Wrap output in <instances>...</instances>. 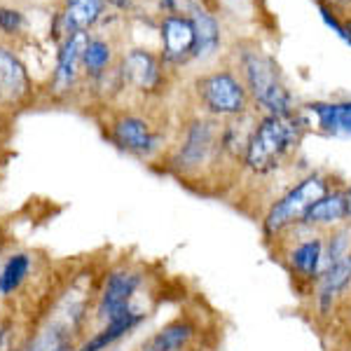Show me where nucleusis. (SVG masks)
Here are the masks:
<instances>
[{"mask_svg": "<svg viewBox=\"0 0 351 351\" xmlns=\"http://www.w3.org/2000/svg\"><path fill=\"white\" fill-rule=\"evenodd\" d=\"M148 319V314H145L143 309H132L127 311V314L117 316V319L108 321V324H101L99 330L94 332L92 337H87L82 344H77L73 351H108L110 347H115L120 339H124L127 335H132V332L138 328L143 321Z\"/></svg>", "mask_w": 351, "mask_h": 351, "instance_id": "14", "label": "nucleus"}, {"mask_svg": "<svg viewBox=\"0 0 351 351\" xmlns=\"http://www.w3.org/2000/svg\"><path fill=\"white\" fill-rule=\"evenodd\" d=\"M192 94L204 115L223 122L256 110L241 75L230 66L199 75L192 84Z\"/></svg>", "mask_w": 351, "mask_h": 351, "instance_id": "5", "label": "nucleus"}, {"mask_svg": "<svg viewBox=\"0 0 351 351\" xmlns=\"http://www.w3.org/2000/svg\"><path fill=\"white\" fill-rule=\"evenodd\" d=\"M349 223V195L347 185H337L328 192L326 197H321L314 206L304 213L302 225L316 232H330L339 228V225Z\"/></svg>", "mask_w": 351, "mask_h": 351, "instance_id": "12", "label": "nucleus"}, {"mask_svg": "<svg viewBox=\"0 0 351 351\" xmlns=\"http://www.w3.org/2000/svg\"><path fill=\"white\" fill-rule=\"evenodd\" d=\"M28 94L26 68L19 64L14 54L0 47V101H21Z\"/></svg>", "mask_w": 351, "mask_h": 351, "instance_id": "16", "label": "nucleus"}, {"mask_svg": "<svg viewBox=\"0 0 351 351\" xmlns=\"http://www.w3.org/2000/svg\"><path fill=\"white\" fill-rule=\"evenodd\" d=\"M204 335V324L190 314H180L145 339L141 351H192Z\"/></svg>", "mask_w": 351, "mask_h": 351, "instance_id": "9", "label": "nucleus"}, {"mask_svg": "<svg viewBox=\"0 0 351 351\" xmlns=\"http://www.w3.org/2000/svg\"><path fill=\"white\" fill-rule=\"evenodd\" d=\"M145 276L141 269L122 265V267L108 271L104 281V288L99 291V300H96V319L101 324L117 319V316L127 314L134 309V298L141 291Z\"/></svg>", "mask_w": 351, "mask_h": 351, "instance_id": "7", "label": "nucleus"}, {"mask_svg": "<svg viewBox=\"0 0 351 351\" xmlns=\"http://www.w3.org/2000/svg\"><path fill=\"white\" fill-rule=\"evenodd\" d=\"M110 45L104 40H89L82 54V64L87 68V73L92 77H101L106 73V68L110 64Z\"/></svg>", "mask_w": 351, "mask_h": 351, "instance_id": "18", "label": "nucleus"}, {"mask_svg": "<svg viewBox=\"0 0 351 351\" xmlns=\"http://www.w3.org/2000/svg\"><path fill=\"white\" fill-rule=\"evenodd\" d=\"M309 129L330 136V138H351V99L339 101H311L304 108Z\"/></svg>", "mask_w": 351, "mask_h": 351, "instance_id": "11", "label": "nucleus"}, {"mask_svg": "<svg viewBox=\"0 0 351 351\" xmlns=\"http://www.w3.org/2000/svg\"><path fill=\"white\" fill-rule=\"evenodd\" d=\"M108 136L122 152H129V155L138 157V160L157 157L164 150V143H167L164 132H160L150 120H145L141 115H132V112L115 117L110 122Z\"/></svg>", "mask_w": 351, "mask_h": 351, "instance_id": "6", "label": "nucleus"}, {"mask_svg": "<svg viewBox=\"0 0 351 351\" xmlns=\"http://www.w3.org/2000/svg\"><path fill=\"white\" fill-rule=\"evenodd\" d=\"M33 260L28 253H12L0 267V298H12L31 274Z\"/></svg>", "mask_w": 351, "mask_h": 351, "instance_id": "17", "label": "nucleus"}, {"mask_svg": "<svg viewBox=\"0 0 351 351\" xmlns=\"http://www.w3.org/2000/svg\"><path fill=\"white\" fill-rule=\"evenodd\" d=\"M162 33V64L185 66L195 61V28L188 14H167L160 26Z\"/></svg>", "mask_w": 351, "mask_h": 351, "instance_id": "8", "label": "nucleus"}, {"mask_svg": "<svg viewBox=\"0 0 351 351\" xmlns=\"http://www.w3.org/2000/svg\"><path fill=\"white\" fill-rule=\"evenodd\" d=\"M77 3H84V0H66V8H71V5H77Z\"/></svg>", "mask_w": 351, "mask_h": 351, "instance_id": "22", "label": "nucleus"}, {"mask_svg": "<svg viewBox=\"0 0 351 351\" xmlns=\"http://www.w3.org/2000/svg\"><path fill=\"white\" fill-rule=\"evenodd\" d=\"M234 71L241 75L253 101V108L260 115H291L298 110L295 96L288 89L281 66L256 43L239 45Z\"/></svg>", "mask_w": 351, "mask_h": 351, "instance_id": "2", "label": "nucleus"}, {"mask_svg": "<svg viewBox=\"0 0 351 351\" xmlns=\"http://www.w3.org/2000/svg\"><path fill=\"white\" fill-rule=\"evenodd\" d=\"M21 24H24V16L19 12H14V10H0V28L5 33H16Z\"/></svg>", "mask_w": 351, "mask_h": 351, "instance_id": "19", "label": "nucleus"}, {"mask_svg": "<svg viewBox=\"0 0 351 351\" xmlns=\"http://www.w3.org/2000/svg\"><path fill=\"white\" fill-rule=\"evenodd\" d=\"M87 43H89L87 33H73V36L66 38L64 47H61V52H59V59H56V71L52 77L56 94L71 92L73 82H75V77H77V66H80V61H82Z\"/></svg>", "mask_w": 351, "mask_h": 351, "instance_id": "15", "label": "nucleus"}, {"mask_svg": "<svg viewBox=\"0 0 351 351\" xmlns=\"http://www.w3.org/2000/svg\"><path fill=\"white\" fill-rule=\"evenodd\" d=\"M188 19L195 28V61H211L223 47V28L216 14H211L202 3L190 0Z\"/></svg>", "mask_w": 351, "mask_h": 351, "instance_id": "13", "label": "nucleus"}, {"mask_svg": "<svg viewBox=\"0 0 351 351\" xmlns=\"http://www.w3.org/2000/svg\"><path fill=\"white\" fill-rule=\"evenodd\" d=\"M120 77L122 84H129L136 92L157 94L164 84L162 61L148 49H132V52L122 56Z\"/></svg>", "mask_w": 351, "mask_h": 351, "instance_id": "10", "label": "nucleus"}, {"mask_svg": "<svg viewBox=\"0 0 351 351\" xmlns=\"http://www.w3.org/2000/svg\"><path fill=\"white\" fill-rule=\"evenodd\" d=\"M108 5H112V8H117V10H129L134 5V0H106Z\"/></svg>", "mask_w": 351, "mask_h": 351, "instance_id": "20", "label": "nucleus"}, {"mask_svg": "<svg viewBox=\"0 0 351 351\" xmlns=\"http://www.w3.org/2000/svg\"><path fill=\"white\" fill-rule=\"evenodd\" d=\"M309 132L302 110L291 115H260L243 155V173L253 178H269L293 162Z\"/></svg>", "mask_w": 351, "mask_h": 351, "instance_id": "1", "label": "nucleus"}, {"mask_svg": "<svg viewBox=\"0 0 351 351\" xmlns=\"http://www.w3.org/2000/svg\"><path fill=\"white\" fill-rule=\"evenodd\" d=\"M265 248L269 251L271 260L286 269L293 291L304 302L326 271V232L298 225L279 234Z\"/></svg>", "mask_w": 351, "mask_h": 351, "instance_id": "3", "label": "nucleus"}, {"mask_svg": "<svg viewBox=\"0 0 351 351\" xmlns=\"http://www.w3.org/2000/svg\"><path fill=\"white\" fill-rule=\"evenodd\" d=\"M328 3L335 5L339 12H347V10H351V0H328Z\"/></svg>", "mask_w": 351, "mask_h": 351, "instance_id": "21", "label": "nucleus"}, {"mask_svg": "<svg viewBox=\"0 0 351 351\" xmlns=\"http://www.w3.org/2000/svg\"><path fill=\"white\" fill-rule=\"evenodd\" d=\"M332 188H337L335 176L326 171H311L281 192L267 206L265 216L260 218V234H263L265 246L274 241L279 234H284V232L302 225L304 213Z\"/></svg>", "mask_w": 351, "mask_h": 351, "instance_id": "4", "label": "nucleus"}]
</instances>
